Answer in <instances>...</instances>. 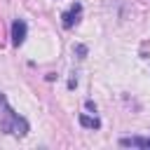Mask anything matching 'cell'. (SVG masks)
<instances>
[{"label":"cell","mask_w":150,"mask_h":150,"mask_svg":"<svg viewBox=\"0 0 150 150\" xmlns=\"http://www.w3.org/2000/svg\"><path fill=\"white\" fill-rule=\"evenodd\" d=\"M0 131L12 134V136H26L28 134V122L9 108V103L2 94H0Z\"/></svg>","instance_id":"cell-1"},{"label":"cell","mask_w":150,"mask_h":150,"mask_svg":"<svg viewBox=\"0 0 150 150\" xmlns=\"http://www.w3.org/2000/svg\"><path fill=\"white\" fill-rule=\"evenodd\" d=\"M26 33H28V26H26V21H23V19H16V21L12 23V45H14V47L23 45V40H26Z\"/></svg>","instance_id":"cell-2"},{"label":"cell","mask_w":150,"mask_h":150,"mask_svg":"<svg viewBox=\"0 0 150 150\" xmlns=\"http://www.w3.org/2000/svg\"><path fill=\"white\" fill-rule=\"evenodd\" d=\"M80 14H82V5H80V2H75L68 12H63V14H61V19H63V28H73V26L80 21Z\"/></svg>","instance_id":"cell-3"},{"label":"cell","mask_w":150,"mask_h":150,"mask_svg":"<svg viewBox=\"0 0 150 150\" xmlns=\"http://www.w3.org/2000/svg\"><path fill=\"white\" fill-rule=\"evenodd\" d=\"M120 145H122V148H150V136H148V138H143V136L120 138Z\"/></svg>","instance_id":"cell-4"},{"label":"cell","mask_w":150,"mask_h":150,"mask_svg":"<svg viewBox=\"0 0 150 150\" xmlns=\"http://www.w3.org/2000/svg\"><path fill=\"white\" fill-rule=\"evenodd\" d=\"M80 124L87 127V129H98V127H101L98 117H89V115H80Z\"/></svg>","instance_id":"cell-5"},{"label":"cell","mask_w":150,"mask_h":150,"mask_svg":"<svg viewBox=\"0 0 150 150\" xmlns=\"http://www.w3.org/2000/svg\"><path fill=\"white\" fill-rule=\"evenodd\" d=\"M75 49H77V54H80V56H84V54H87V47H82V45H77Z\"/></svg>","instance_id":"cell-6"}]
</instances>
